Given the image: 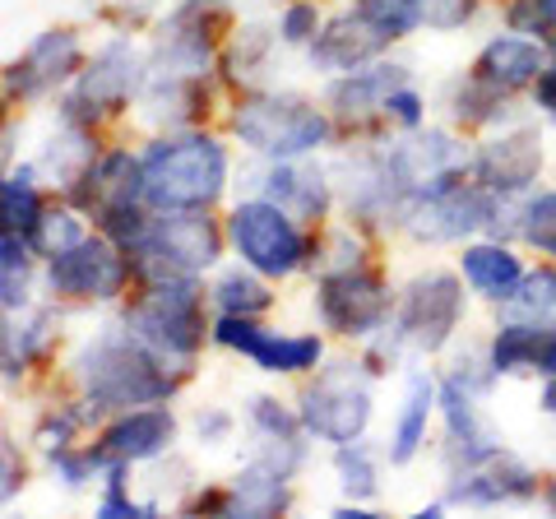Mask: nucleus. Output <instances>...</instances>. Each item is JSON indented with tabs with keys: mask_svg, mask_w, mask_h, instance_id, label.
Wrapping results in <instances>:
<instances>
[{
	"mask_svg": "<svg viewBox=\"0 0 556 519\" xmlns=\"http://www.w3.org/2000/svg\"><path fill=\"white\" fill-rule=\"evenodd\" d=\"M172 436H177V418H172L167 408H126V418L102 431L98 445L108 450V459L139 464V459L163 455Z\"/></svg>",
	"mask_w": 556,
	"mask_h": 519,
	"instance_id": "nucleus-21",
	"label": "nucleus"
},
{
	"mask_svg": "<svg viewBox=\"0 0 556 519\" xmlns=\"http://www.w3.org/2000/svg\"><path fill=\"white\" fill-rule=\"evenodd\" d=\"M232 130L241 144L265 153V159L292 163L302 153L320 149L329 140V116L306 98H247L241 112L232 116Z\"/></svg>",
	"mask_w": 556,
	"mask_h": 519,
	"instance_id": "nucleus-4",
	"label": "nucleus"
},
{
	"mask_svg": "<svg viewBox=\"0 0 556 519\" xmlns=\"http://www.w3.org/2000/svg\"><path fill=\"white\" fill-rule=\"evenodd\" d=\"M42 218V195L33 186V167L0 177V241H28Z\"/></svg>",
	"mask_w": 556,
	"mask_h": 519,
	"instance_id": "nucleus-25",
	"label": "nucleus"
},
{
	"mask_svg": "<svg viewBox=\"0 0 556 519\" xmlns=\"http://www.w3.org/2000/svg\"><path fill=\"white\" fill-rule=\"evenodd\" d=\"M496 218V200L486 186H441V190H427V195L408 200L404 223L417 241H459L468 232H482L492 228Z\"/></svg>",
	"mask_w": 556,
	"mask_h": 519,
	"instance_id": "nucleus-9",
	"label": "nucleus"
},
{
	"mask_svg": "<svg viewBox=\"0 0 556 519\" xmlns=\"http://www.w3.org/2000/svg\"><path fill=\"white\" fill-rule=\"evenodd\" d=\"M84 61V47H79V33L75 28H47L33 38V47L24 51L20 61L10 65V93L20 98H42L51 93L56 84H65L70 75L79 71Z\"/></svg>",
	"mask_w": 556,
	"mask_h": 519,
	"instance_id": "nucleus-16",
	"label": "nucleus"
},
{
	"mask_svg": "<svg viewBox=\"0 0 556 519\" xmlns=\"http://www.w3.org/2000/svg\"><path fill=\"white\" fill-rule=\"evenodd\" d=\"M552 65H556V47H552Z\"/></svg>",
	"mask_w": 556,
	"mask_h": 519,
	"instance_id": "nucleus-46",
	"label": "nucleus"
},
{
	"mask_svg": "<svg viewBox=\"0 0 556 519\" xmlns=\"http://www.w3.org/2000/svg\"><path fill=\"white\" fill-rule=\"evenodd\" d=\"M130 255L116 246V241L102 237H79L70 251L51 255L47 279L61 298H79V302H112L126 292L130 283Z\"/></svg>",
	"mask_w": 556,
	"mask_h": 519,
	"instance_id": "nucleus-7",
	"label": "nucleus"
},
{
	"mask_svg": "<svg viewBox=\"0 0 556 519\" xmlns=\"http://www.w3.org/2000/svg\"><path fill=\"white\" fill-rule=\"evenodd\" d=\"M228 237L241 251V260L255 274H269V279H283V274L302 269V260H306V237L298 228V218L283 214L274 200L237 204L228 218Z\"/></svg>",
	"mask_w": 556,
	"mask_h": 519,
	"instance_id": "nucleus-6",
	"label": "nucleus"
},
{
	"mask_svg": "<svg viewBox=\"0 0 556 519\" xmlns=\"http://www.w3.org/2000/svg\"><path fill=\"white\" fill-rule=\"evenodd\" d=\"M431 408H437V385H431L427 376H413L408 400H404V413H399L394 436H390V459H394V464H408V459L417 455V450H422Z\"/></svg>",
	"mask_w": 556,
	"mask_h": 519,
	"instance_id": "nucleus-26",
	"label": "nucleus"
},
{
	"mask_svg": "<svg viewBox=\"0 0 556 519\" xmlns=\"http://www.w3.org/2000/svg\"><path fill=\"white\" fill-rule=\"evenodd\" d=\"M320 320L348 339H371L390 320V288L367 269H334L320 283Z\"/></svg>",
	"mask_w": 556,
	"mask_h": 519,
	"instance_id": "nucleus-10",
	"label": "nucleus"
},
{
	"mask_svg": "<svg viewBox=\"0 0 556 519\" xmlns=\"http://www.w3.org/2000/svg\"><path fill=\"white\" fill-rule=\"evenodd\" d=\"M538 167H543V144H538V135L533 130H510V135H501V140L492 144H482L478 153V181L492 190H501V195H519V190H529L538 181Z\"/></svg>",
	"mask_w": 556,
	"mask_h": 519,
	"instance_id": "nucleus-17",
	"label": "nucleus"
},
{
	"mask_svg": "<svg viewBox=\"0 0 556 519\" xmlns=\"http://www.w3.org/2000/svg\"><path fill=\"white\" fill-rule=\"evenodd\" d=\"M214 302L223 306V316H260V311L274 306V292L255 279V274H223L218 288H214Z\"/></svg>",
	"mask_w": 556,
	"mask_h": 519,
	"instance_id": "nucleus-31",
	"label": "nucleus"
},
{
	"mask_svg": "<svg viewBox=\"0 0 556 519\" xmlns=\"http://www.w3.org/2000/svg\"><path fill=\"white\" fill-rule=\"evenodd\" d=\"M501 102H506V93H501L496 84H486L482 75H468L464 84H455V98H450V107H455L459 121L478 126V121H492L496 116Z\"/></svg>",
	"mask_w": 556,
	"mask_h": 519,
	"instance_id": "nucleus-32",
	"label": "nucleus"
},
{
	"mask_svg": "<svg viewBox=\"0 0 556 519\" xmlns=\"http://www.w3.org/2000/svg\"><path fill=\"white\" fill-rule=\"evenodd\" d=\"M519 232H525L529 246H538L543 255H556V190H547V195H538L525 218H519Z\"/></svg>",
	"mask_w": 556,
	"mask_h": 519,
	"instance_id": "nucleus-34",
	"label": "nucleus"
},
{
	"mask_svg": "<svg viewBox=\"0 0 556 519\" xmlns=\"http://www.w3.org/2000/svg\"><path fill=\"white\" fill-rule=\"evenodd\" d=\"M228 427H232V418H228V413L208 408V413H204V418H200V436H204L208 445H218L223 436H228Z\"/></svg>",
	"mask_w": 556,
	"mask_h": 519,
	"instance_id": "nucleus-40",
	"label": "nucleus"
},
{
	"mask_svg": "<svg viewBox=\"0 0 556 519\" xmlns=\"http://www.w3.org/2000/svg\"><path fill=\"white\" fill-rule=\"evenodd\" d=\"M404 84H408L404 65H371V71H348V79H339L334 89H329V102H334L339 116L362 121V116H371V112H386L390 93L404 89Z\"/></svg>",
	"mask_w": 556,
	"mask_h": 519,
	"instance_id": "nucleus-22",
	"label": "nucleus"
},
{
	"mask_svg": "<svg viewBox=\"0 0 556 519\" xmlns=\"http://www.w3.org/2000/svg\"><path fill=\"white\" fill-rule=\"evenodd\" d=\"M278 33H283V42H292V47L316 42V33H320L316 0H292V5L283 10V20H278Z\"/></svg>",
	"mask_w": 556,
	"mask_h": 519,
	"instance_id": "nucleus-36",
	"label": "nucleus"
},
{
	"mask_svg": "<svg viewBox=\"0 0 556 519\" xmlns=\"http://www.w3.org/2000/svg\"><path fill=\"white\" fill-rule=\"evenodd\" d=\"M79 237H89V232H84V223L70 210H42L38 228H33V237H28V246L42 251V255H61V251L75 246Z\"/></svg>",
	"mask_w": 556,
	"mask_h": 519,
	"instance_id": "nucleus-33",
	"label": "nucleus"
},
{
	"mask_svg": "<svg viewBox=\"0 0 556 519\" xmlns=\"http://www.w3.org/2000/svg\"><path fill=\"white\" fill-rule=\"evenodd\" d=\"M390 47V38L380 33L376 24H367L362 14H343L329 28L316 33V42H311V61L320 65V71H362V61L380 56V51Z\"/></svg>",
	"mask_w": 556,
	"mask_h": 519,
	"instance_id": "nucleus-20",
	"label": "nucleus"
},
{
	"mask_svg": "<svg viewBox=\"0 0 556 519\" xmlns=\"http://www.w3.org/2000/svg\"><path fill=\"white\" fill-rule=\"evenodd\" d=\"M139 79H144V71H139L135 47L126 38H112L93 56L89 71L79 75V89L70 93V102H65V121L84 126V121H98V116L121 112L130 102V93L139 89Z\"/></svg>",
	"mask_w": 556,
	"mask_h": 519,
	"instance_id": "nucleus-11",
	"label": "nucleus"
},
{
	"mask_svg": "<svg viewBox=\"0 0 556 519\" xmlns=\"http://www.w3.org/2000/svg\"><path fill=\"white\" fill-rule=\"evenodd\" d=\"M533 102H538V107H543L547 116H556V65H547V71L533 79Z\"/></svg>",
	"mask_w": 556,
	"mask_h": 519,
	"instance_id": "nucleus-39",
	"label": "nucleus"
},
{
	"mask_svg": "<svg viewBox=\"0 0 556 519\" xmlns=\"http://www.w3.org/2000/svg\"><path fill=\"white\" fill-rule=\"evenodd\" d=\"M214 339L223 349H237L247 353L260 371H311L325 353V343L316 334H274V330H260L251 325V316H223L214 325Z\"/></svg>",
	"mask_w": 556,
	"mask_h": 519,
	"instance_id": "nucleus-14",
	"label": "nucleus"
},
{
	"mask_svg": "<svg viewBox=\"0 0 556 519\" xmlns=\"http://www.w3.org/2000/svg\"><path fill=\"white\" fill-rule=\"evenodd\" d=\"M386 112L399 121V126H408V130H417V126H422V98H417L413 89H408V84H404V89H394L390 93V102H386Z\"/></svg>",
	"mask_w": 556,
	"mask_h": 519,
	"instance_id": "nucleus-38",
	"label": "nucleus"
},
{
	"mask_svg": "<svg viewBox=\"0 0 556 519\" xmlns=\"http://www.w3.org/2000/svg\"><path fill=\"white\" fill-rule=\"evenodd\" d=\"M139 334L130 330H108L98 334L89 349L79 353V385L93 404L102 408H139V404H167L177 390V376L163 367Z\"/></svg>",
	"mask_w": 556,
	"mask_h": 519,
	"instance_id": "nucleus-1",
	"label": "nucleus"
},
{
	"mask_svg": "<svg viewBox=\"0 0 556 519\" xmlns=\"http://www.w3.org/2000/svg\"><path fill=\"white\" fill-rule=\"evenodd\" d=\"M5 163H10V140L0 135V167H5Z\"/></svg>",
	"mask_w": 556,
	"mask_h": 519,
	"instance_id": "nucleus-43",
	"label": "nucleus"
},
{
	"mask_svg": "<svg viewBox=\"0 0 556 519\" xmlns=\"http://www.w3.org/2000/svg\"><path fill=\"white\" fill-rule=\"evenodd\" d=\"M459 265H464V279L492 302H506L510 292L519 288V279H525L519 260L506 246H468L459 255Z\"/></svg>",
	"mask_w": 556,
	"mask_h": 519,
	"instance_id": "nucleus-24",
	"label": "nucleus"
},
{
	"mask_svg": "<svg viewBox=\"0 0 556 519\" xmlns=\"http://www.w3.org/2000/svg\"><path fill=\"white\" fill-rule=\"evenodd\" d=\"M139 200H144V167H139L126 149L93 159L89 172L70 186V204L98 223H108L126 210H139Z\"/></svg>",
	"mask_w": 556,
	"mask_h": 519,
	"instance_id": "nucleus-13",
	"label": "nucleus"
},
{
	"mask_svg": "<svg viewBox=\"0 0 556 519\" xmlns=\"http://www.w3.org/2000/svg\"><path fill=\"white\" fill-rule=\"evenodd\" d=\"M510 320H529V325H543V330H556V269H538L525 274L519 288L506 298Z\"/></svg>",
	"mask_w": 556,
	"mask_h": 519,
	"instance_id": "nucleus-29",
	"label": "nucleus"
},
{
	"mask_svg": "<svg viewBox=\"0 0 556 519\" xmlns=\"http://www.w3.org/2000/svg\"><path fill=\"white\" fill-rule=\"evenodd\" d=\"M353 10L367 24H376L386 38H408L431 20V0H353Z\"/></svg>",
	"mask_w": 556,
	"mask_h": 519,
	"instance_id": "nucleus-30",
	"label": "nucleus"
},
{
	"mask_svg": "<svg viewBox=\"0 0 556 519\" xmlns=\"http://www.w3.org/2000/svg\"><path fill=\"white\" fill-rule=\"evenodd\" d=\"M464 316V288L455 274H422L413 279L399 306V325H394V343H404L413 353H441L455 325Z\"/></svg>",
	"mask_w": 556,
	"mask_h": 519,
	"instance_id": "nucleus-8",
	"label": "nucleus"
},
{
	"mask_svg": "<svg viewBox=\"0 0 556 519\" xmlns=\"http://www.w3.org/2000/svg\"><path fill=\"white\" fill-rule=\"evenodd\" d=\"M386 167H390L394 186L404 190V200H417V195H427V190L464 181L468 149L459 140H450V135H441V130H427V135H413V140L394 144L386 153Z\"/></svg>",
	"mask_w": 556,
	"mask_h": 519,
	"instance_id": "nucleus-12",
	"label": "nucleus"
},
{
	"mask_svg": "<svg viewBox=\"0 0 556 519\" xmlns=\"http://www.w3.org/2000/svg\"><path fill=\"white\" fill-rule=\"evenodd\" d=\"M552 330L543 325H529V320H506L501 334L492 343V371L496 376H510V371H538V357H543V343Z\"/></svg>",
	"mask_w": 556,
	"mask_h": 519,
	"instance_id": "nucleus-27",
	"label": "nucleus"
},
{
	"mask_svg": "<svg viewBox=\"0 0 556 519\" xmlns=\"http://www.w3.org/2000/svg\"><path fill=\"white\" fill-rule=\"evenodd\" d=\"M251 427H255V436H260V455L255 464H265V469H274L278 478H292L302 469V459H306V445H302V413L292 418L288 408H278V400H251Z\"/></svg>",
	"mask_w": 556,
	"mask_h": 519,
	"instance_id": "nucleus-18",
	"label": "nucleus"
},
{
	"mask_svg": "<svg viewBox=\"0 0 556 519\" xmlns=\"http://www.w3.org/2000/svg\"><path fill=\"white\" fill-rule=\"evenodd\" d=\"M547 506L556 510V478H552V488H547Z\"/></svg>",
	"mask_w": 556,
	"mask_h": 519,
	"instance_id": "nucleus-44",
	"label": "nucleus"
},
{
	"mask_svg": "<svg viewBox=\"0 0 556 519\" xmlns=\"http://www.w3.org/2000/svg\"><path fill=\"white\" fill-rule=\"evenodd\" d=\"M339 482L348 496H371L376 492V464L367 455V445H339Z\"/></svg>",
	"mask_w": 556,
	"mask_h": 519,
	"instance_id": "nucleus-35",
	"label": "nucleus"
},
{
	"mask_svg": "<svg viewBox=\"0 0 556 519\" xmlns=\"http://www.w3.org/2000/svg\"><path fill=\"white\" fill-rule=\"evenodd\" d=\"M265 200H274L283 214L292 218H320L325 204H329V190L325 177L311 167H292V163H278L265 181Z\"/></svg>",
	"mask_w": 556,
	"mask_h": 519,
	"instance_id": "nucleus-23",
	"label": "nucleus"
},
{
	"mask_svg": "<svg viewBox=\"0 0 556 519\" xmlns=\"http://www.w3.org/2000/svg\"><path fill=\"white\" fill-rule=\"evenodd\" d=\"M126 330L139 334L159 357L190 362L204 343V311L195 274L144 279V292L126 306Z\"/></svg>",
	"mask_w": 556,
	"mask_h": 519,
	"instance_id": "nucleus-3",
	"label": "nucleus"
},
{
	"mask_svg": "<svg viewBox=\"0 0 556 519\" xmlns=\"http://www.w3.org/2000/svg\"><path fill=\"white\" fill-rule=\"evenodd\" d=\"M288 506V478H278L265 464H251L232 488V515H278Z\"/></svg>",
	"mask_w": 556,
	"mask_h": 519,
	"instance_id": "nucleus-28",
	"label": "nucleus"
},
{
	"mask_svg": "<svg viewBox=\"0 0 556 519\" xmlns=\"http://www.w3.org/2000/svg\"><path fill=\"white\" fill-rule=\"evenodd\" d=\"M371 422V376L362 362H334L302 394V427L329 445H353Z\"/></svg>",
	"mask_w": 556,
	"mask_h": 519,
	"instance_id": "nucleus-5",
	"label": "nucleus"
},
{
	"mask_svg": "<svg viewBox=\"0 0 556 519\" xmlns=\"http://www.w3.org/2000/svg\"><path fill=\"white\" fill-rule=\"evenodd\" d=\"M538 371L556 376V330H552V334H547V343H543V357H538Z\"/></svg>",
	"mask_w": 556,
	"mask_h": 519,
	"instance_id": "nucleus-41",
	"label": "nucleus"
},
{
	"mask_svg": "<svg viewBox=\"0 0 556 519\" xmlns=\"http://www.w3.org/2000/svg\"><path fill=\"white\" fill-rule=\"evenodd\" d=\"M0 116H5V93H0Z\"/></svg>",
	"mask_w": 556,
	"mask_h": 519,
	"instance_id": "nucleus-45",
	"label": "nucleus"
},
{
	"mask_svg": "<svg viewBox=\"0 0 556 519\" xmlns=\"http://www.w3.org/2000/svg\"><path fill=\"white\" fill-rule=\"evenodd\" d=\"M533 492H538L533 469L496 445L492 455L464 464L455 482H450L445 501H455V506H515V501H529Z\"/></svg>",
	"mask_w": 556,
	"mask_h": 519,
	"instance_id": "nucleus-15",
	"label": "nucleus"
},
{
	"mask_svg": "<svg viewBox=\"0 0 556 519\" xmlns=\"http://www.w3.org/2000/svg\"><path fill=\"white\" fill-rule=\"evenodd\" d=\"M543 71H547V42L525 38V33H501V38H492L473 65V75L496 84L501 93L525 89V84H533Z\"/></svg>",
	"mask_w": 556,
	"mask_h": 519,
	"instance_id": "nucleus-19",
	"label": "nucleus"
},
{
	"mask_svg": "<svg viewBox=\"0 0 556 519\" xmlns=\"http://www.w3.org/2000/svg\"><path fill=\"white\" fill-rule=\"evenodd\" d=\"M20 488H24V459H20V450L0 436V506H5Z\"/></svg>",
	"mask_w": 556,
	"mask_h": 519,
	"instance_id": "nucleus-37",
	"label": "nucleus"
},
{
	"mask_svg": "<svg viewBox=\"0 0 556 519\" xmlns=\"http://www.w3.org/2000/svg\"><path fill=\"white\" fill-rule=\"evenodd\" d=\"M144 200L153 210H208L228 181V153L208 135H177L144 153Z\"/></svg>",
	"mask_w": 556,
	"mask_h": 519,
	"instance_id": "nucleus-2",
	"label": "nucleus"
},
{
	"mask_svg": "<svg viewBox=\"0 0 556 519\" xmlns=\"http://www.w3.org/2000/svg\"><path fill=\"white\" fill-rule=\"evenodd\" d=\"M543 408L556 413V376H547V390H543Z\"/></svg>",
	"mask_w": 556,
	"mask_h": 519,
	"instance_id": "nucleus-42",
	"label": "nucleus"
}]
</instances>
